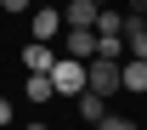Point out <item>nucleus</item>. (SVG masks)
Segmentation results:
<instances>
[{"label": "nucleus", "instance_id": "f257e3e1", "mask_svg": "<svg viewBox=\"0 0 147 130\" xmlns=\"http://www.w3.org/2000/svg\"><path fill=\"white\" fill-rule=\"evenodd\" d=\"M51 91L57 96H79V91H85V57H62V51H57V62H51Z\"/></svg>", "mask_w": 147, "mask_h": 130}, {"label": "nucleus", "instance_id": "f03ea898", "mask_svg": "<svg viewBox=\"0 0 147 130\" xmlns=\"http://www.w3.org/2000/svg\"><path fill=\"white\" fill-rule=\"evenodd\" d=\"M85 91H96V96L119 91V57H85Z\"/></svg>", "mask_w": 147, "mask_h": 130}, {"label": "nucleus", "instance_id": "7ed1b4c3", "mask_svg": "<svg viewBox=\"0 0 147 130\" xmlns=\"http://www.w3.org/2000/svg\"><path fill=\"white\" fill-rule=\"evenodd\" d=\"M119 91L147 96V57H119Z\"/></svg>", "mask_w": 147, "mask_h": 130}, {"label": "nucleus", "instance_id": "20e7f679", "mask_svg": "<svg viewBox=\"0 0 147 130\" xmlns=\"http://www.w3.org/2000/svg\"><path fill=\"white\" fill-rule=\"evenodd\" d=\"M28 34L34 40H57L62 34V6H40L34 17H28Z\"/></svg>", "mask_w": 147, "mask_h": 130}, {"label": "nucleus", "instance_id": "39448f33", "mask_svg": "<svg viewBox=\"0 0 147 130\" xmlns=\"http://www.w3.org/2000/svg\"><path fill=\"white\" fill-rule=\"evenodd\" d=\"M51 62H57L51 40H28V45H23V68H28V74H51Z\"/></svg>", "mask_w": 147, "mask_h": 130}, {"label": "nucleus", "instance_id": "423d86ee", "mask_svg": "<svg viewBox=\"0 0 147 130\" xmlns=\"http://www.w3.org/2000/svg\"><path fill=\"white\" fill-rule=\"evenodd\" d=\"M96 11H102V0H68L62 6V28H91Z\"/></svg>", "mask_w": 147, "mask_h": 130}, {"label": "nucleus", "instance_id": "0eeeda50", "mask_svg": "<svg viewBox=\"0 0 147 130\" xmlns=\"http://www.w3.org/2000/svg\"><path fill=\"white\" fill-rule=\"evenodd\" d=\"M62 57H96V28H62Z\"/></svg>", "mask_w": 147, "mask_h": 130}, {"label": "nucleus", "instance_id": "6e6552de", "mask_svg": "<svg viewBox=\"0 0 147 130\" xmlns=\"http://www.w3.org/2000/svg\"><path fill=\"white\" fill-rule=\"evenodd\" d=\"M91 28H96V45H102V40H125V11H108V6H102Z\"/></svg>", "mask_w": 147, "mask_h": 130}, {"label": "nucleus", "instance_id": "1a4fd4ad", "mask_svg": "<svg viewBox=\"0 0 147 130\" xmlns=\"http://www.w3.org/2000/svg\"><path fill=\"white\" fill-rule=\"evenodd\" d=\"M74 102H79V119H91V125L102 119V113H108V96H96V91H79Z\"/></svg>", "mask_w": 147, "mask_h": 130}, {"label": "nucleus", "instance_id": "9d476101", "mask_svg": "<svg viewBox=\"0 0 147 130\" xmlns=\"http://www.w3.org/2000/svg\"><path fill=\"white\" fill-rule=\"evenodd\" d=\"M28 102H57V91H51V74H28Z\"/></svg>", "mask_w": 147, "mask_h": 130}, {"label": "nucleus", "instance_id": "9b49d317", "mask_svg": "<svg viewBox=\"0 0 147 130\" xmlns=\"http://www.w3.org/2000/svg\"><path fill=\"white\" fill-rule=\"evenodd\" d=\"M96 130H136V119H125V113H102Z\"/></svg>", "mask_w": 147, "mask_h": 130}, {"label": "nucleus", "instance_id": "f8f14e48", "mask_svg": "<svg viewBox=\"0 0 147 130\" xmlns=\"http://www.w3.org/2000/svg\"><path fill=\"white\" fill-rule=\"evenodd\" d=\"M11 125V96H0V130Z\"/></svg>", "mask_w": 147, "mask_h": 130}, {"label": "nucleus", "instance_id": "ddd939ff", "mask_svg": "<svg viewBox=\"0 0 147 130\" xmlns=\"http://www.w3.org/2000/svg\"><path fill=\"white\" fill-rule=\"evenodd\" d=\"M0 6H6V11H28L34 0H0Z\"/></svg>", "mask_w": 147, "mask_h": 130}, {"label": "nucleus", "instance_id": "4468645a", "mask_svg": "<svg viewBox=\"0 0 147 130\" xmlns=\"http://www.w3.org/2000/svg\"><path fill=\"white\" fill-rule=\"evenodd\" d=\"M130 11H136V17H147V0H130Z\"/></svg>", "mask_w": 147, "mask_h": 130}, {"label": "nucleus", "instance_id": "2eb2a0df", "mask_svg": "<svg viewBox=\"0 0 147 130\" xmlns=\"http://www.w3.org/2000/svg\"><path fill=\"white\" fill-rule=\"evenodd\" d=\"M23 130H51V125H40V119H34V125H23Z\"/></svg>", "mask_w": 147, "mask_h": 130}, {"label": "nucleus", "instance_id": "dca6fc26", "mask_svg": "<svg viewBox=\"0 0 147 130\" xmlns=\"http://www.w3.org/2000/svg\"><path fill=\"white\" fill-rule=\"evenodd\" d=\"M102 6H108V0H102Z\"/></svg>", "mask_w": 147, "mask_h": 130}]
</instances>
